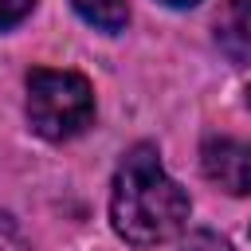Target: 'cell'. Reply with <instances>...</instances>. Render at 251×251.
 Here are the masks:
<instances>
[{"label":"cell","mask_w":251,"mask_h":251,"mask_svg":"<svg viewBox=\"0 0 251 251\" xmlns=\"http://www.w3.org/2000/svg\"><path fill=\"white\" fill-rule=\"evenodd\" d=\"M188 192L161 169L157 145L141 141L122 157L110 192V220L126 243L153 247L173 239L188 224Z\"/></svg>","instance_id":"obj_1"},{"label":"cell","mask_w":251,"mask_h":251,"mask_svg":"<svg viewBox=\"0 0 251 251\" xmlns=\"http://www.w3.org/2000/svg\"><path fill=\"white\" fill-rule=\"evenodd\" d=\"M27 122L47 141H67L94 122V90L78 71L35 67L27 75Z\"/></svg>","instance_id":"obj_2"},{"label":"cell","mask_w":251,"mask_h":251,"mask_svg":"<svg viewBox=\"0 0 251 251\" xmlns=\"http://www.w3.org/2000/svg\"><path fill=\"white\" fill-rule=\"evenodd\" d=\"M200 165L212 184L231 196H251V141L239 137H208L200 145Z\"/></svg>","instance_id":"obj_3"},{"label":"cell","mask_w":251,"mask_h":251,"mask_svg":"<svg viewBox=\"0 0 251 251\" xmlns=\"http://www.w3.org/2000/svg\"><path fill=\"white\" fill-rule=\"evenodd\" d=\"M216 43L231 63L251 59V0H227L216 16Z\"/></svg>","instance_id":"obj_4"},{"label":"cell","mask_w":251,"mask_h":251,"mask_svg":"<svg viewBox=\"0 0 251 251\" xmlns=\"http://www.w3.org/2000/svg\"><path fill=\"white\" fill-rule=\"evenodd\" d=\"M75 4V12L90 24V27H98V31H122L126 27V20H129V8H126V0H71Z\"/></svg>","instance_id":"obj_5"},{"label":"cell","mask_w":251,"mask_h":251,"mask_svg":"<svg viewBox=\"0 0 251 251\" xmlns=\"http://www.w3.org/2000/svg\"><path fill=\"white\" fill-rule=\"evenodd\" d=\"M0 251H27V239L8 212H0Z\"/></svg>","instance_id":"obj_6"},{"label":"cell","mask_w":251,"mask_h":251,"mask_svg":"<svg viewBox=\"0 0 251 251\" xmlns=\"http://www.w3.org/2000/svg\"><path fill=\"white\" fill-rule=\"evenodd\" d=\"M31 8H35V0H0V31L16 27Z\"/></svg>","instance_id":"obj_7"},{"label":"cell","mask_w":251,"mask_h":251,"mask_svg":"<svg viewBox=\"0 0 251 251\" xmlns=\"http://www.w3.org/2000/svg\"><path fill=\"white\" fill-rule=\"evenodd\" d=\"M184 251H231V243L220 239V235H212V231H196V235H188Z\"/></svg>","instance_id":"obj_8"},{"label":"cell","mask_w":251,"mask_h":251,"mask_svg":"<svg viewBox=\"0 0 251 251\" xmlns=\"http://www.w3.org/2000/svg\"><path fill=\"white\" fill-rule=\"evenodd\" d=\"M161 4H169V8H192V4H200V0H161Z\"/></svg>","instance_id":"obj_9"},{"label":"cell","mask_w":251,"mask_h":251,"mask_svg":"<svg viewBox=\"0 0 251 251\" xmlns=\"http://www.w3.org/2000/svg\"><path fill=\"white\" fill-rule=\"evenodd\" d=\"M247 106H251V90H247Z\"/></svg>","instance_id":"obj_10"}]
</instances>
